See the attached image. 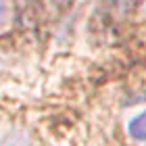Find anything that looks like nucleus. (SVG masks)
<instances>
[{
  "label": "nucleus",
  "mask_w": 146,
  "mask_h": 146,
  "mask_svg": "<svg viewBox=\"0 0 146 146\" xmlns=\"http://www.w3.org/2000/svg\"><path fill=\"white\" fill-rule=\"evenodd\" d=\"M13 23V0H0V31L9 29Z\"/></svg>",
  "instance_id": "f03ea898"
},
{
  "label": "nucleus",
  "mask_w": 146,
  "mask_h": 146,
  "mask_svg": "<svg viewBox=\"0 0 146 146\" xmlns=\"http://www.w3.org/2000/svg\"><path fill=\"white\" fill-rule=\"evenodd\" d=\"M129 136L138 142H146V111L140 113L138 117H134L129 121Z\"/></svg>",
  "instance_id": "f257e3e1"
},
{
  "label": "nucleus",
  "mask_w": 146,
  "mask_h": 146,
  "mask_svg": "<svg viewBox=\"0 0 146 146\" xmlns=\"http://www.w3.org/2000/svg\"><path fill=\"white\" fill-rule=\"evenodd\" d=\"M56 2H61V4H63V2H69V0H56Z\"/></svg>",
  "instance_id": "7ed1b4c3"
}]
</instances>
